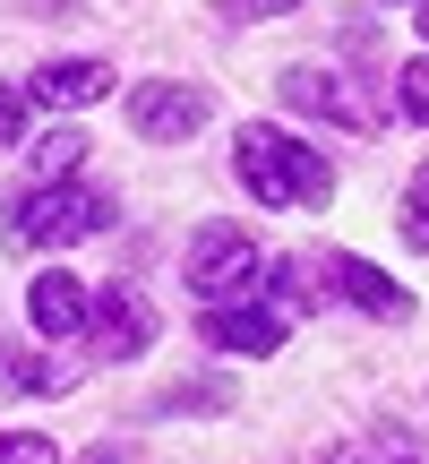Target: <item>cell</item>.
Wrapping results in <instances>:
<instances>
[{"label": "cell", "instance_id": "8992f818", "mask_svg": "<svg viewBox=\"0 0 429 464\" xmlns=\"http://www.w3.org/2000/svg\"><path fill=\"white\" fill-rule=\"evenodd\" d=\"M327 284H335L344 301H361L369 318H413V293H404V284H386L378 266L352 258V249H327Z\"/></svg>", "mask_w": 429, "mask_h": 464}, {"label": "cell", "instance_id": "d6986e66", "mask_svg": "<svg viewBox=\"0 0 429 464\" xmlns=\"http://www.w3.org/2000/svg\"><path fill=\"white\" fill-rule=\"evenodd\" d=\"M413 17H421V34H429V0H421V9H413Z\"/></svg>", "mask_w": 429, "mask_h": 464}, {"label": "cell", "instance_id": "7c38bea8", "mask_svg": "<svg viewBox=\"0 0 429 464\" xmlns=\"http://www.w3.org/2000/svg\"><path fill=\"white\" fill-rule=\"evenodd\" d=\"M9 379L34 396H61V387H78V362H9Z\"/></svg>", "mask_w": 429, "mask_h": 464}, {"label": "cell", "instance_id": "4fadbf2b", "mask_svg": "<svg viewBox=\"0 0 429 464\" xmlns=\"http://www.w3.org/2000/svg\"><path fill=\"white\" fill-rule=\"evenodd\" d=\"M224 404H232V387L224 379H198V387H172L164 413H224Z\"/></svg>", "mask_w": 429, "mask_h": 464}, {"label": "cell", "instance_id": "30bf717a", "mask_svg": "<svg viewBox=\"0 0 429 464\" xmlns=\"http://www.w3.org/2000/svg\"><path fill=\"white\" fill-rule=\"evenodd\" d=\"M206 344L214 353H275L283 344V310H206Z\"/></svg>", "mask_w": 429, "mask_h": 464}, {"label": "cell", "instance_id": "7a4b0ae2", "mask_svg": "<svg viewBox=\"0 0 429 464\" xmlns=\"http://www.w3.org/2000/svg\"><path fill=\"white\" fill-rule=\"evenodd\" d=\"M103 216H112V207H103L95 189L34 181L26 198H17V216H9V241H26V249H69V241H86V232H103Z\"/></svg>", "mask_w": 429, "mask_h": 464}, {"label": "cell", "instance_id": "9c48e42d", "mask_svg": "<svg viewBox=\"0 0 429 464\" xmlns=\"http://www.w3.org/2000/svg\"><path fill=\"white\" fill-rule=\"evenodd\" d=\"M26 318H34L43 335H78V327H86V284L61 276V266L34 276V284H26Z\"/></svg>", "mask_w": 429, "mask_h": 464}, {"label": "cell", "instance_id": "e0dca14e", "mask_svg": "<svg viewBox=\"0 0 429 464\" xmlns=\"http://www.w3.org/2000/svg\"><path fill=\"white\" fill-rule=\"evenodd\" d=\"M17 130H26V95L0 86V147H17Z\"/></svg>", "mask_w": 429, "mask_h": 464}, {"label": "cell", "instance_id": "6da1fadb", "mask_svg": "<svg viewBox=\"0 0 429 464\" xmlns=\"http://www.w3.org/2000/svg\"><path fill=\"white\" fill-rule=\"evenodd\" d=\"M232 172L258 189V207H327L335 198V164L318 147H300V138H283V130H241Z\"/></svg>", "mask_w": 429, "mask_h": 464}, {"label": "cell", "instance_id": "52a82bcc", "mask_svg": "<svg viewBox=\"0 0 429 464\" xmlns=\"http://www.w3.org/2000/svg\"><path fill=\"white\" fill-rule=\"evenodd\" d=\"M283 103H292V112H318V121H344V130H369V112L344 95V78H327V69H283Z\"/></svg>", "mask_w": 429, "mask_h": 464}, {"label": "cell", "instance_id": "9a60e30c", "mask_svg": "<svg viewBox=\"0 0 429 464\" xmlns=\"http://www.w3.org/2000/svg\"><path fill=\"white\" fill-rule=\"evenodd\" d=\"M404 241L429 249V164L413 172V189H404Z\"/></svg>", "mask_w": 429, "mask_h": 464}, {"label": "cell", "instance_id": "5b68a950", "mask_svg": "<svg viewBox=\"0 0 429 464\" xmlns=\"http://www.w3.org/2000/svg\"><path fill=\"white\" fill-rule=\"evenodd\" d=\"M86 327H95V353H120V362L155 344V310L129 293V284H112L103 301H86Z\"/></svg>", "mask_w": 429, "mask_h": 464}, {"label": "cell", "instance_id": "5bb4252c", "mask_svg": "<svg viewBox=\"0 0 429 464\" xmlns=\"http://www.w3.org/2000/svg\"><path fill=\"white\" fill-rule=\"evenodd\" d=\"M0 464H61V448L43 430H0Z\"/></svg>", "mask_w": 429, "mask_h": 464}, {"label": "cell", "instance_id": "ffe728a7", "mask_svg": "<svg viewBox=\"0 0 429 464\" xmlns=\"http://www.w3.org/2000/svg\"><path fill=\"white\" fill-rule=\"evenodd\" d=\"M404 464H413V456H404Z\"/></svg>", "mask_w": 429, "mask_h": 464}, {"label": "cell", "instance_id": "2e32d148", "mask_svg": "<svg viewBox=\"0 0 429 464\" xmlns=\"http://www.w3.org/2000/svg\"><path fill=\"white\" fill-rule=\"evenodd\" d=\"M396 103H404L413 121H429V61H404V69H396Z\"/></svg>", "mask_w": 429, "mask_h": 464}, {"label": "cell", "instance_id": "3957f363", "mask_svg": "<svg viewBox=\"0 0 429 464\" xmlns=\"http://www.w3.org/2000/svg\"><path fill=\"white\" fill-rule=\"evenodd\" d=\"M258 276H266V258H258V241H249L241 224H206L198 241H189V293H198L206 310H224L232 293H258Z\"/></svg>", "mask_w": 429, "mask_h": 464}, {"label": "cell", "instance_id": "ac0fdd59", "mask_svg": "<svg viewBox=\"0 0 429 464\" xmlns=\"http://www.w3.org/2000/svg\"><path fill=\"white\" fill-rule=\"evenodd\" d=\"M283 9H300V0H224V17H283Z\"/></svg>", "mask_w": 429, "mask_h": 464}, {"label": "cell", "instance_id": "8fae6325", "mask_svg": "<svg viewBox=\"0 0 429 464\" xmlns=\"http://www.w3.org/2000/svg\"><path fill=\"white\" fill-rule=\"evenodd\" d=\"M26 155H34V181H69V172L86 164V138L78 130H52V138H34Z\"/></svg>", "mask_w": 429, "mask_h": 464}, {"label": "cell", "instance_id": "277c9868", "mask_svg": "<svg viewBox=\"0 0 429 464\" xmlns=\"http://www.w3.org/2000/svg\"><path fill=\"white\" fill-rule=\"evenodd\" d=\"M206 121V95L198 86H172V78H147L129 95V130L147 138V147H172V138H189Z\"/></svg>", "mask_w": 429, "mask_h": 464}, {"label": "cell", "instance_id": "ba28073f", "mask_svg": "<svg viewBox=\"0 0 429 464\" xmlns=\"http://www.w3.org/2000/svg\"><path fill=\"white\" fill-rule=\"evenodd\" d=\"M112 95V69L103 61H52L34 69V103H52V112H78V103H103Z\"/></svg>", "mask_w": 429, "mask_h": 464}]
</instances>
